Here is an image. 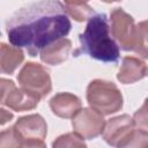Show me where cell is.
Here are the masks:
<instances>
[{
  "mask_svg": "<svg viewBox=\"0 0 148 148\" xmlns=\"http://www.w3.org/2000/svg\"><path fill=\"white\" fill-rule=\"evenodd\" d=\"M71 28L62 2L53 0L29 2L16 9L6 21L10 44L25 49L31 57H37L44 47L65 38Z\"/></svg>",
  "mask_w": 148,
  "mask_h": 148,
  "instance_id": "6da1fadb",
  "label": "cell"
},
{
  "mask_svg": "<svg viewBox=\"0 0 148 148\" xmlns=\"http://www.w3.org/2000/svg\"><path fill=\"white\" fill-rule=\"evenodd\" d=\"M80 50L90 58L103 62H118L120 50L110 34L109 18L104 13L94 14L79 36Z\"/></svg>",
  "mask_w": 148,
  "mask_h": 148,
  "instance_id": "7a4b0ae2",
  "label": "cell"
},
{
  "mask_svg": "<svg viewBox=\"0 0 148 148\" xmlns=\"http://www.w3.org/2000/svg\"><path fill=\"white\" fill-rule=\"evenodd\" d=\"M110 34L118 47L124 51H132L142 57L147 52V22L134 23L133 17L123 8H113L110 14Z\"/></svg>",
  "mask_w": 148,
  "mask_h": 148,
  "instance_id": "3957f363",
  "label": "cell"
},
{
  "mask_svg": "<svg viewBox=\"0 0 148 148\" xmlns=\"http://www.w3.org/2000/svg\"><path fill=\"white\" fill-rule=\"evenodd\" d=\"M86 97L90 108L102 116L116 113L123 108L121 91L111 81L92 80L87 87Z\"/></svg>",
  "mask_w": 148,
  "mask_h": 148,
  "instance_id": "277c9868",
  "label": "cell"
},
{
  "mask_svg": "<svg viewBox=\"0 0 148 148\" xmlns=\"http://www.w3.org/2000/svg\"><path fill=\"white\" fill-rule=\"evenodd\" d=\"M20 88L37 99L44 98L52 90L49 71L40 64L27 62L17 75Z\"/></svg>",
  "mask_w": 148,
  "mask_h": 148,
  "instance_id": "5b68a950",
  "label": "cell"
},
{
  "mask_svg": "<svg viewBox=\"0 0 148 148\" xmlns=\"http://www.w3.org/2000/svg\"><path fill=\"white\" fill-rule=\"evenodd\" d=\"M72 126L76 135L83 140H91L103 133L105 120L101 113L91 108H83L72 118Z\"/></svg>",
  "mask_w": 148,
  "mask_h": 148,
  "instance_id": "8992f818",
  "label": "cell"
},
{
  "mask_svg": "<svg viewBox=\"0 0 148 148\" xmlns=\"http://www.w3.org/2000/svg\"><path fill=\"white\" fill-rule=\"evenodd\" d=\"M13 128L23 140L44 141L47 134V125L44 118L38 113L28 114L16 120Z\"/></svg>",
  "mask_w": 148,
  "mask_h": 148,
  "instance_id": "52a82bcc",
  "label": "cell"
},
{
  "mask_svg": "<svg viewBox=\"0 0 148 148\" xmlns=\"http://www.w3.org/2000/svg\"><path fill=\"white\" fill-rule=\"evenodd\" d=\"M133 130L134 124L132 117L128 114H120L109 119L105 123L102 135L108 145L117 147Z\"/></svg>",
  "mask_w": 148,
  "mask_h": 148,
  "instance_id": "ba28073f",
  "label": "cell"
},
{
  "mask_svg": "<svg viewBox=\"0 0 148 148\" xmlns=\"http://www.w3.org/2000/svg\"><path fill=\"white\" fill-rule=\"evenodd\" d=\"M51 111L64 119L73 118L81 109V99L71 92H58L49 102Z\"/></svg>",
  "mask_w": 148,
  "mask_h": 148,
  "instance_id": "9c48e42d",
  "label": "cell"
},
{
  "mask_svg": "<svg viewBox=\"0 0 148 148\" xmlns=\"http://www.w3.org/2000/svg\"><path fill=\"white\" fill-rule=\"evenodd\" d=\"M147 74V65L140 58L126 56L117 74V80L123 84H132L142 80Z\"/></svg>",
  "mask_w": 148,
  "mask_h": 148,
  "instance_id": "30bf717a",
  "label": "cell"
},
{
  "mask_svg": "<svg viewBox=\"0 0 148 148\" xmlns=\"http://www.w3.org/2000/svg\"><path fill=\"white\" fill-rule=\"evenodd\" d=\"M72 50V42L68 38H60L40 51V60L46 65H60L67 60Z\"/></svg>",
  "mask_w": 148,
  "mask_h": 148,
  "instance_id": "8fae6325",
  "label": "cell"
},
{
  "mask_svg": "<svg viewBox=\"0 0 148 148\" xmlns=\"http://www.w3.org/2000/svg\"><path fill=\"white\" fill-rule=\"evenodd\" d=\"M23 60L24 53L21 49L0 43V74H13Z\"/></svg>",
  "mask_w": 148,
  "mask_h": 148,
  "instance_id": "7c38bea8",
  "label": "cell"
},
{
  "mask_svg": "<svg viewBox=\"0 0 148 148\" xmlns=\"http://www.w3.org/2000/svg\"><path fill=\"white\" fill-rule=\"evenodd\" d=\"M38 102L39 99L29 95L21 88L13 86L7 94L3 105L8 106L14 111H28V110H34L37 106Z\"/></svg>",
  "mask_w": 148,
  "mask_h": 148,
  "instance_id": "4fadbf2b",
  "label": "cell"
},
{
  "mask_svg": "<svg viewBox=\"0 0 148 148\" xmlns=\"http://www.w3.org/2000/svg\"><path fill=\"white\" fill-rule=\"evenodd\" d=\"M62 5H64V8H65V12H66L67 16H71L76 22L87 21L95 14L94 9L87 2L66 1V2H62Z\"/></svg>",
  "mask_w": 148,
  "mask_h": 148,
  "instance_id": "5bb4252c",
  "label": "cell"
},
{
  "mask_svg": "<svg viewBox=\"0 0 148 148\" xmlns=\"http://www.w3.org/2000/svg\"><path fill=\"white\" fill-rule=\"evenodd\" d=\"M117 148H148V132L134 127Z\"/></svg>",
  "mask_w": 148,
  "mask_h": 148,
  "instance_id": "9a60e30c",
  "label": "cell"
},
{
  "mask_svg": "<svg viewBox=\"0 0 148 148\" xmlns=\"http://www.w3.org/2000/svg\"><path fill=\"white\" fill-rule=\"evenodd\" d=\"M52 148H87L82 138L73 133H65L52 142Z\"/></svg>",
  "mask_w": 148,
  "mask_h": 148,
  "instance_id": "2e32d148",
  "label": "cell"
},
{
  "mask_svg": "<svg viewBox=\"0 0 148 148\" xmlns=\"http://www.w3.org/2000/svg\"><path fill=\"white\" fill-rule=\"evenodd\" d=\"M23 139L13 128H6L0 132V148H21Z\"/></svg>",
  "mask_w": 148,
  "mask_h": 148,
  "instance_id": "e0dca14e",
  "label": "cell"
},
{
  "mask_svg": "<svg viewBox=\"0 0 148 148\" xmlns=\"http://www.w3.org/2000/svg\"><path fill=\"white\" fill-rule=\"evenodd\" d=\"M132 120H133V124H134L135 128L142 130V131H147V103L146 102L134 113Z\"/></svg>",
  "mask_w": 148,
  "mask_h": 148,
  "instance_id": "ac0fdd59",
  "label": "cell"
},
{
  "mask_svg": "<svg viewBox=\"0 0 148 148\" xmlns=\"http://www.w3.org/2000/svg\"><path fill=\"white\" fill-rule=\"evenodd\" d=\"M15 86V83L12 80L7 79H0V104H3L8 91L12 89V87Z\"/></svg>",
  "mask_w": 148,
  "mask_h": 148,
  "instance_id": "d6986e66",
  "label": "cell"
},
{
  "mask_svg": "<svg viewBox=\"0 0 148 148\" xmlns=\"http://www.w3.org/2000/svg\"><path fill=\"white\" fill-rule=\"evenodd\" d=\"M21 148H46V146L40 140H23Z\"/></svg>",
  "mask_w": 148,
  "mask_h": 148,
  "instance_id": "ffe728a7",
  "label": "cell"
},
{
  "mask_svg": "<svg viewBox=\"0 0 148 148\" xmlns=\"http://www.w3.org/2000/svg\"><path fill=\"white\" fill-rule=\"evenodd\" d=\"M14 118V114L10 111H7L6 109H0V126L7 124Z\"/></svg>",
  "mask_w": 148,
  "mask_h": 148,
  "instance_id": "44dd1931",
  "label": "cell"
}]
</instances>
